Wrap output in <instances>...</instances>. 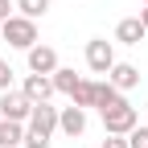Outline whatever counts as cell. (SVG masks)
<instances>
[{
    "label": "cell",
    "mask_w": 148,
    "mask_h": 148,
    "mask_svg": "<svg viewBox=\"0 0 148 148\" xmlns=\"http://www.w3.org/2000/svg\"><path fill=\"white\" fill-rule=\"evenodd\" d=\"M0 41H8L12 49H33L37 45V21H29V16L12 12L4 25H0Z\"/></svg>",
    "instance_id": "obj_1"
},
{
    "label": "cell",
    "mask_w": 148,
    "mask_h": 148,
    "mask_svg": "<svg viewBox=\"0 0 148 148\" xmlns=\"http://www.w3.org/2000/svg\"><path fill=\"white\" fill-rule=\"evenodd\" d=\"M33 107H37V103L25 95V90H0V119H12V123H29Z\"/></svg>",
    "instance_id": "obj_2"
},
{
    "label": "cell",
    "mask_w": 148,
    "mask_h": 148,
    "mask_svg": "<svg viewBox=\"0 0 148 148\" xmlns=\"http://www.w3.org/2000/svg\"><path fill=\"white\" fill-rule=\"evenodd\" d=\"M136 123H140V115H136L132 103H119V107L103 111V132H107V136H127Z\"/></svg>",
    "instance_id": "obj_3"
},
{
    "label": "cell",
    "mask_w": 148,
    "mask_h": 148,
    "mask_svg": "<svg viewBox=\"0 0 148 148\" xmlns=\"http://www.w3.org/2000/svg\"><path fill=\"white\" fill-rule=\"evenodd\" d=\"M86 66L95 74H107L111 66H115V45H111L107 37H90L86 41Z\"/></svg>",
    "instance_id": "obj_4"
},
{
    "label": "cell",
    "mask_w": 148,
    "mask_h": 148,
    "mask_svg": "<svg viewBox=\"0 0 148 148\" xmlns=\"http://www.w3.org/2000/svg\"><path fill=\"white\" fill-rule=\"evenodd\" d=\"M53 127H58V107L37 103L33 115H29V123H25V132H33V136H53Z\"/></svg>",
    "instance_id": "obj_5"
},
{
    "label": "cell",
    "mask_w": 148,
    "mask_h": 148,
    "mask_svg": "<svg viewBox=\"0 0 148 148\" xmlns=\"http://www.w3.org/2000/svg\"><path fill=\"white\" fill-rule=\"evenodd\" d=\"M58 132H66L70 140H74V136H82V132H86V111H82V107H74V103L62 107V111H58Z\"/></svg>",
    "instance_id": "obj_6"
},
{
    "label": "cell",
    "mask_w": 148,
    "mask_h": 148,
    "mask_svg": "<svg viewBox=\"0 0 148 148\" xmlns=\"http://www.w3.org/2000/svg\"><path fill=\"white\" fill-rule=\"evenodd\" d=\"M107 82L115 86V90H136L140 86V70L132 62H115V66L107 70Z\"/></svg>",
    "instance_id": "obj_7"
},
{
    "label": "cell",
    "mask_w": 148,
    "mask_h": 148,
    "mask_svg": "<svg viewBox=\"0 0 148 148\" xmlns=\"http://www.w3.org/2000/svg\"><path fill=\"white\" fill-rule=\"evenodd\" d=\"M25 53H29V70L33 74H53V70H58V49H53V45H33Z\"/></svg>",
    "instance_id": "obj_8"
},
{
    "label": "cell",
    "mask_w": 148,
    "mask_h": 148,
    "mask_svg": "<svg viewBox=\"0 0 148 148\" xmlns=\"http://www.w3.org/2000/svg\"><path fill=\"white\" fill-rule=\"evenodd\" d=\"M21 90H25L33 103H49V95H53V78H49V74H25Z\"/></svg>",
    "instance_id": "obj_9"
},
{
    "label": "cell",
    "mask_w": 148,
    "mask_h": 148,
    "mask_svg": "<svg viewBox=\"0 0 148 148\" xmlns=\"http://www.w3.org/2000/svg\"><path fill=\"white\" fill-rule=\"evenodd\" d=\"M144 21H140V16H123V21L115 25V41H123V45H140L144 41Z\"/></svg>",
    "instance_id": "obj_10"
},
{
    "label": "cell",
    "mask_w": 148,
    "mask_h": 148,
    "mask_svg": "<svg viewBox=\"0 0 148 148\" xmlns=\"http://www.w3.org/2000/svg\"><path fill=\"white\" fill-rule=\"evenodd\" d=\"M119 103H127L123 90H115L111 82H95V107H99V115H103V111H111V107H119Z\"/></svg>",
    "instance_id": "obj_11"
},
{
    "label": "cell",
    "mask_w": 148,
    "mask_h": 148,
    "mask_svg": "<svg viewBox=\"0 0 148 148\" xmlns=\"http://www.w3.org/2000/svg\"><path fill=\"white\" fill-rule=\"evenodd\" d=\"M49 78H53V90H62V95H74V86L82 82L78 74H74V70H66V66H58V70L49 74Z\"/></svg>",
    "instance_id": "obj_12"
},
{
    "label": "cell",
    "mask_w": 148,
    "mask_h": 148,
    "mask_svg": "<svg viewBox=\"0 0 148 148\" xmlns=\"http://www.w3.org/2000/svg\"><path fill=\"white\" fill-rule=\"evenodd\" d=\"M25 140V123H12V119H0V148H12Z\"/></svg>",
    "instance_id": "obj_13"
},
{
    "label": "cell",
    "mask_w": 148,
    "mask_h": 148,
    "mask_svg": "<svg viewBox=\"0 0 148 148\" xmlns=\"http://www.w3.org/2000/svg\"><path fill=\"white\" fill-rule=\"evenodd\" d=\"M12 4H16L21 16H29V21H41V16L49 12V0H12Z\"/></svg>",
    "instance_id": "obj_14"
},
{
    "label": "cell",
    "mask_w": 148,
    "mask_h": 148,
    "mask_svg": "<svg viewBox=\"0 0 148 148\" xmlns=\"http://www.w3.org/2000/svg\"><path fill=\"white\" fill-rule=\"evenodd\" d=\"M70 103H74V107H82V111H86V107H95V82H90V78H82L78 86H74Z\"/></svg>",
    "instance_id": "obj_15"
},
{
    "label": "cell",
    "mask_w": 148,
    "mask_h": 148,
    "mask_svg": "<svg viewBox=\"0 0 148 148\" xmlns=\"http://www.w3.org/2000/svg\"><path fill=\"white\" fill-rule=\"evenodd\" d=\"M127 148H148V127H132V132H127Z\"/></svg>",
    "instance_id": "obj_16"
},
{
    "label": "cell",
    "mask_w": 148,
    "mask_h": 148,
    "mask_svg": "<svg viewBox=\"0 0 148 148\" xmlns=\"http://www.w3.org/2000/svg\"><path fill=\"white\" fill-rule=\"evenodd\" d=\"M21 148H49V136H33V132H25Z\"/></svg>",
    "instance_id": "obj_17"
},
{
    "label": "cell",
    "mask_w": 148,
    "mask_h": 148,
    "mask_svg": "<svg viewBox=\"0 0 148 148\" xmlns=\"http://www.w3.org/2000/svg\"><path fill=\"white\" fill-rule=\"evenodd\" d=\"M0 90H12V66L0 58Z\"/></svg>",
    "instance_id": "obj_18"
},
{
    "label": "cell",
    "mask_w": 148,
    "mask_h": 148,
    "mask_svg": "<svg viewBox=\"0 0 148 148\" xmlns=\"http://www.w3.org/2000/svg\"><path fill=\"white\" fill-rule=\"evenodd\" d=\"M103 148H127V136H107Z\"/></svg>",
    "instance_id": "obj_19"
},
{
    "label": "cell",
    "mask_w": 148,
    "mask_h": 148,
    "mask_svg": "<svg viewBox=\"0 0 148 148\" xmlns=\"http://www.w3.org/2000/svg\"><path fill=\"white\" fill-rule=\"evenodd\" d=\"M12 8H16V4H12V0H0V25H4V21H8V16H12Z\"/></svg>",
    "instance_id": "obj_20"
},
{
    "label": "cell",
    "mask_w": 148,
    "mask_h": 148,
    "mask_svg": "<svg viewBox=\"0 0 148 148\" xmlns=\"http://www.w3.org/2000/svg\"><path fill=\"white\" fill-rule=\"evenodd\" d=\"M140 21H144V29H148V4H144V8H140Z\"/></svg>",
    "instance_id": "obj_21"
},
{
    "label": "cell",
    "mask_w": 148,
    "mask_h": 148,
    "mask_svg": "<svg viewBox=\"0 0 148 148\" xmlns=\"http://www.w3.org/2000/svg\"><path fill=\"white\" fill-rule=\"evenodd\" d=\"M12 148H21V144H12Z\"/></svg>",
    "instance_id": "obj_22"
},
{
    "label": "cell",
    "mask_w": 148,
    "mask_h": 148,
    "mask_svg": "<svg viewBox=\"0 0 148 148\" xmlns=\"http://www.w3.org/2000/svg\"><path fill=\"white\" fill-rule=\"evenodd\" d=\"M144 4H148V0H144Z\"/></svg>",
    "instance_id": "obj_23"
}]
</instances>
